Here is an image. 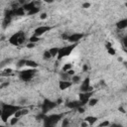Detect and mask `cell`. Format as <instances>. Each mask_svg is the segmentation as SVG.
Returning a JSON list of instances; mask_svg holds the SVG:
<instances>
[{"label":"cell","instance_id":"obj_1","mask_svg":"<svg viewBox=\"0 0 127 127\" xmlns=\"http://www.w3.org/2000/svg\"><path fill=\"white\" fill-rule=\"evenodd\" d=\"M21 109L19 106H15L12 104H3L2 105V111H1V119L3 122H6L7 119L11 118V116H14L15 112L17 110Z\"/></svg>","mask_w":127,"mask_h":127},{"label":"cell","instance_id":"obj_2","mask_svg":"<svg viewBox=\"0 0 127 127\" xmlns=\"http://www.w3.org/2000/svg\"><path fill=\"white\" fill-rule=\"evenodd\" d=\"M63 114H52L44 117V127H55V125L62 119Z\"/></svg>","mask_w":127,"mask_h":127},{"label":"cell","instance_id":"obj_3","mask_svg":"<svg viewBox=\"0 0 127 127\" xmlns=\"http://www.w3.org/2000/svg\"><path fill=\"white\" fill-rule=\"evenodd\" d=\"M9 42L13 46H20L25 42V34L23 32H17L9 38Z\"/></svg>","mask_w":127,"mask_h":127},{"label":"cell","instance_id":"obj_4","mask_svg":"<svg viewBox=\"0 0 127 127\" xmlns=\"http://www.w3.org/2000/svg\"><path fill=\"white\" fill-rule=\"evenodd\" d=\"M76 45H77V44H70V45H68V46L60 48V51H59V54H58V60H62L63 58L67 57V56L73 51V49L76 47Z\"/></svg>","mask_w":127,"mask_h":127},{"label":"cell","instance_id":"obj_5","mask_svg":"<svg viewBox=\"0 0 127 127\" xmlns=\"http://www.w3.org/2000/svg\"><path fill=\"white\" fill-rule=\"evenodd\" d=\"M36 68H29V69H25V70H21L19 73V77L22 80L28 81L30 79H32L35 74H36Z\"/></svg>","mask_w":127,"mask_h":127},{"label":"cell","instance_id":"obj_6","mask_svg":"<svg viewBox=\"0 0 127 127\" xmlns=\"http://www.w3.org/2000/svg\"><path fill=\"white\" fill-rule=\"evenodd\" d=\"M57 105H58L57 102L51 101V100H49V99H46V100L44 101V103L42 104V113H43V114H46L48 111L54 109Z\"/></svg>","mask_w":127,"mask_h":127},{"label":"cell","instance_id":"obj_7","mask_svg":"<svg viewBox=\"0 0 127 127\" xmlns=\"http://www.w3.org/2000/svg\"><path fill=\"white\" fill-rule=\"evenodd\" d=\"M92 90H93V87L90 85V80L88 77H86L80 85V91L81 92H92Z\"/></svg>","mask_w":127,"mask_h":127},{"label":"cell","instance_id":"obj_8","mask_svg":"<svg viewBox=\"0 0 127 127\" xmlns=\"http://www.w3.org/2000/svg\"><path fill=\"white\" fill-rule=\"evenodd\" d=\"M83 37V34H80V33H74V34H71L68 36L67 38V41L70 43V44H77Z\"/></svg>","mask_w":127,"mask_h":127},{"label":"cell","instance_id":"obj_9","mask_svg":"<svg viewBox=\"0 0 127 127\" xmlns=\"http://www.w3.org/2000/svg\"><path fill=\"white\" fill-rule=\"evenodd\" d=\"M50 30H51V27H49V26H40V27H38V28L35 30L34 36L41 37L42 35H44L45 33H47V32L50 31Z\"/></svg>","mask_w":127,"mask_h":127},{"label":"cell","instance_id":"obj_10","mask_svg":"<svg viewBox=\"0 0 127 127\" xmlns=\"http://www.w3.org/2000/svg\"><path fill=\"white\" fill-rule=\"evenodd\" d=\"M92 95V92H81L79 93V101L82 103V105H84L85 103H87L90 99V96Z\"/></svg>","mask_w":127,"mask_h":127},{"label":"cell","instance_id":"obj_11","mask_svg":"<svg viewBox=\"0 0 127 127\" xmlns=\"http://www.w3.org/2000/svg\"><path fill=\"white\" fill-rule=\"evenodd\" d=\"M72 85V82L70 80H60L59 81V87L61 90H65L68 87H70Z\"/></svg>","mask_w":127,"mask_h":127},{"label":"cell","instance_id":"obj_12","mask_svg":"<svg viewBox=\"0 0 127 127\" xmlns=\"http://www.w3.org/2000/svg\"><path fill=\"white\" fill-rule=\"evenodd\" d=\"M66 106H67L68 108H71V109H77L78 107L83 106V105H82V103L78 100V101H71V102H67V103H66Z\"/></svg>","mask_w":127,"mask_h":127},{"label":"cell","instance_id":"obj_13","mask_svg":"<svg viewBox=\"0 0 127 127\" xmlns=\"http://www.w3.org/2000/svg\"><path fill=\"white\" fill-rule=\"evenodd\" d=\"M116 27L120 30H123V29H126L127 28V18L126 19H122L120 20L119 22L116 23Z\"/></svg>","mask_w":127,"mask_h":127},{"label":"cell","instance_id":"obj_14","mask_svg":"<svg viewBox=\"0 0 127 127\" xmlns=\"http://www.w3.org/2000/svg\"><path fill=\"white\" fill-rule=\"evenodd\" d=\"M84 121L88 124V125H93L96 121H97V117L95 116H86L84 118Z\"/></svg>","mask_w":127,"mask_h":127},{"label":"cell","instance_id":"obj_15","mask_svg":"<svg viewBox=\"0 0 127 127\" xmlns=\"http://www.w3.org/2000/svg\"><path fill=\"white\" fill-rule=\"evenodd\" d=\"M36 6H35V3L34 2H29V3H26V4H24L23 5V9L25 10V11H31L33 8H35Z\"/></svg>","mask_w":127,"mask_h":127},{"label":"cell","instance_id":"obj_16","mask_svg":"<svg viewBox=\"0 0 127 127\" xmlns=\"http://www.w3.org/2000/svg\"><path fill=\"white\" fill-rule=\"evenodd\" d=\"M26 65L29 66L30 68H37V67H38V64H37L35 61H30V60H27Z\"/></svg>","mask_w":127,"mask_h":127},{"label":"cell","instance_id":"obj_17","mask_svg":"<svg viewBox=\"0 0 127 127\" xmlns=\"http://www.w3.org/2000/svg\"><path fill=\"white\" fill-rule=\"evenodd\" d=\"M59 51H60V48H51L49 50V52L51 53L52 57H58V54H59Z\"/></svg>","mask_w":127,"mask_h":127},{"label":"cell","instance_id":"obj_18","mask_svg":"<svg viewBox=\"0 0 127 127\" xmlns=\"http://www.w3.org/2000/svg\"><path fill=\"white\" fill-rule=\"evenodd\" d=\"M80 80H81V78H80V76L79 75H73V76H71V82L72 83H74V84H77V83H79L80 82Z\"/></svg>","mask_w":127,"mask_h":127},{"label":"cell","instance_id":"obj_19","mask_svg":"<svg viewBox=\"0 0 127 127\" xmlns=\"http://www.w3.org/2000/svg\"><path fill=\"white\" fill-rule=\"evenodd\" d=\"M71 67H72V64H64V65H63L62 70H63V71H64V72H67L68 70H70V69H71Z\"/></svg>","mask_w":127,"mask_h":127},{"label":"cell","instance_id":"obj_20","mask_svg":"<svg viewBox=\"0 0 127 127\" xmlns=\"http://www.w3.org/2000/svg\"><path fill=\"white\" fill-rule=\"evenodd\" d=\"M69 78H70V75L67 72H64V71L61 72V79L62 80H68Z\"/></svg>","mask_w":127,"mask_h":127},{"label":"cell","instance_id":"obj_21","mask_svg":"<svg viewBox=\"0 0 127 127\" xmlns=\"http://www.w3.org/2000/svg\"><path fill=\"white\" fill-rule=\"evenodd\" d=\"M26 62H27V60H20V61L17 62L16 66H17L18 68H21V67H23L24 65H26Z\"/></svg>","mask_w":127,"mask_h":127},{"label":"cell","instance_id":"obj_22","mask_svg":"<svg viewBox=\"0 0 127 127\" xmlns=\"http://www.w3.org/2000/svg\"><path fill=\"white\" fill-rule=\"evenodd\" d=\"M41 39H40V37H37V36H32L30 39H29V41H30V43H34V44H36L37 42H39Z\"/></svg>","mask_w":127,"mask_h":127},{"label":"cell","instance_id":"obj_23","mask_svg":"<svg viewBox=\"0 0 127 127\" xmlns=\"http://www.w3.org/2000/svg\"><path fill=\"white\" fill-rule=\"evenodd\" d=\"M51 58H53L52 55H51V53H50L49 51H45V53H44V55H43V59H44V60H50Z\"/></svg>","mask_w":127,"mask_h":127},{"label":"cell","instance_id":"obj_24","mask_svg":"<svg viewBox=\"0 0 127 127\" xmlns=\"http://www.w3.org/2000/svg\"><path fill=\"white\" fill-rule=\"evenodd\" d=\"M18 121H19V118L13 116L12 118H10V121H9V122H10V125H15V124L18 123Z\"/></svg>","mask_w":127,"mask_h":127},{"label":"cell","instance_id":"obj_25","mask_svg":"<svg viewBox=\"0 0 127 127\" xmlns=\"http://www.w3.org/2000/svg\"><path fill=\"white\" fill-rule=\"evenodd\" d=\"M39 11H40V9H39L38 7H35V8H33L31 11L28 12V15H35V14H37Z\"/></svg>","mask_w":127,"mask_h":127},{"label":"cell","instance_id":"obj_26","mask_svg":"<svg viewBox=\"0 0 127 127\" xmlns=\"http://www.w3.org/2000/svg\"><path fill=\"white\" fill-rule=\"evenodd\" d=\"M97 102H98V99H97V98H90L89 101H88V104H89L90 106H94Z\"/></svg>","mask_w":127,"mask_h":127},{"label":"cell","instance_id":"obj_27","mask_svg":"<svg viewBox=\"0 0 127 127\" xmlns=\"http://www.w3.org/2000/svg\"><path fill=\"white\" fill-rule=\"evenodd\" d=\"M107 126H110V122H109V121H107V120L102 121V122L98 125V127H107Z\"/></svg>","mask_w":127,"mask_h":127},{"label":"cell","instance_id":"obj_28","mask_svg":"<svg viewBox=\"0 0 127 127\" xmlns=\"http://www.w3.org/2000/svg\"><path fill=\"white\" fill-rule=\"evenodd\" d=\"M107 52H108V54H109V55H111V56H114V55H115V53H116V52H115V50H114L112 47L108 48V49H107Z\"/></svg>","mask_w":127,"mask_h":127},{"label":"cell","instance_id":"obj_29","mask_svg":"<svg viewBox=\"0 0 127 127\" xmlns=\"http://www.w3.org/2000/svg\"><path fill=\"white\" fill-rule=\"evenodd\" d=\"M21 109H22V108H21ZM21 109H19V110H17V111L15 112V114H14V116H15V117L20 118L21 116H23V115H22V111H21Z\"/></svg>","mask_w":127,"mask_h":127},{"label":"cell","instance_id":"obj_30","mask_svg":"<svg viewBox=\"0 0 127 127\" xmlns=\"http://www.w3.org/2000/svg\"><path fill=\"white\" fill-rule=\"evenodd\" d=\"M11 72H12V69L11 68H7V69L2 71V75H7V74H10Z\"/></svg>","mask_w":127,"mask_h":127},{"label":"cell","instance_id":"obj_31","mask_svg":"<svg viewBox=\"0 0 127 127\" xmlns=\"http://www.w3.org/2000/svg\"><path fill=\"white\" fill-rule=\"evenodd\" d=\"M68 123H69V121H68V119H64V121H63V127H67V125H68Z\"/></svg>","mask_w":127,"mask_h":127},{"label":"cell","instance_id":"obj_32","mask_svg":"<svg viewBox=\"0 0 127 127\" xmlns=\"http://www.w3.org/2000/svg\"><path fill=\"white\" fill-rule=\"evenodd\" d=\"M21 111H22V115H26V114L29 113V110H28L27 108H22Z\"/></svg>","mask_w":127,"mask_h":127},{"label":"cell","instance_id":"obj_33","mask_svg":"<svg viewBox=\"0 0 127 127\" xmlns=\"http://www.w3.org/2000/svg\"><path fill=\"white\" fill-rule=\"evenodd\" d=\"M82 7H83V8H89V7H90V3H89V2H84V3L82 4Z\"/></svg>","mask_w":127,"mask_h":127},{"label":"cell","instance_id":"obj_34","mask_svg":"<svg viewBox=\"0 0 127 127\" xmlns=\"http://www.w3.org/2000/svg\"><path fill=\"white\" fill-rule=\"evenodd\" d=\"M47 16H48V15H47V13H42V14H41V16H40V19L45 20V19L47 18Z\"/></svg>","mask_w":127,"mask_h":127},{"label":"cell","instance_id":"obj_35","mask_svg":"<svg viewBox=\"0 0 127 127\" xmlns=\"http://www.w3.org/2000/svg\"><path fill=\"white\" fill-rule=\"evenodd\" d=\"M34 47H35V44H34V43H29V44L27 45V48H28V49H33Z\"/></svg>","mask_w":127,"mask_h":127},{"label":"cell","instance_id":"obj_36","mask_svg":"<svg viewBox=\"0 0 127 127\" xmlns=\"http://www.w3.org/2000/svg\"><path fill=\"white\" fill-rule=\"evenodd\" d=\"M109 127H122V125H120V124H117V123H112Z\"/></svg>","mask_w":127,"mask_h":127},{"label":"cell","instance_id":"obj_37","mask_svg":"<svg viewBox=\"0 0 127 127\" xmlns=\"http://www.w3.org/2000/svg\"><path fill=\"white\" fill-rule=\"evenodd\" d=\"M77 110H78V112H79V113H83V112H84V108H83L82 106L78 107V108H77Z\"/></svg>","mask_w":127,"mask_h":127},{"label":"cell","instance_id":"obj_38","mask_svg":"<svg viewBox=\"0 0 127 127\" xmlns=\"http://www.w3.org/2000/svg\"><path fill=\"white\" fill-rule=\"evenodd\" d=\"M67 73H68L70 76H73V75H74V70L70 69V70H68V71H67Z\"/></svg>","mask_w":127,"mask_h":127},{"label":"cell","instance_id":"obj_39","mask_svg":"<svg viewBox=\"0 0 127 127\" xmlns=\"http://www.w3.org/2000/svg\"><path fill=\"white\" fill-rule=\"evenodd\" d=\"M87 126H88V124H87L85 121H84V122H82V123H81V125H80V127H87Z\"/></svg>","mask_w":127,"mask_h":127},{"label":"cell","instance_id":"obj_40","mask_svg":"<svg viewBox=\"0 0 127 127\" xmlns=\"http://www.w3.org/2000/svg\"><path fill=\"white\" fill-rule=\"evenodd\" d=\"M87 68H88V67H87V64H84V65H83V71H86Z\"/></svg>","mask_w":127,"mask_h":127},{"label":"cell","instance_id":"obj_41","mask_svg":"<svg viewBox=\"0 0 127 127\" xmlns=\"http://www.w3.org/2000/svg\"><path fill=\"white\" fill-rule=\"evenodd\" d=\"M119 110H120V111H121L122 113H125V110H124V109H123L122 107H119Z\"/></svg>","mask_w":127,"mask_h":127},{"label":"cell","instance_id":"obj_42","mask_svg":"<svg viewBox=\"0 0 127 127\" xmlns=\"http://www.w3.org/2000/svg\"><path fill=\"white\" fill-rule=\"evenodd\" d=\"M125 6H126V8H127V2H126V3H125Z\"/></svg>","mask_w":127,"mask_h":127}]
</instances>
